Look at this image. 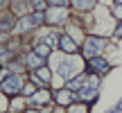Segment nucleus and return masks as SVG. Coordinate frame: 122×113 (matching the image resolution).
<instances>
[{"instance_id": "1", "label": "nucleus", "mask_w": 122, "mask_h": 113, "mask_svg": "<svg viewBox=\"0 0 122 113\" xmlns=\"http://www.w3.org/2000/svg\"><path fill=\"white\" fill-rule=\"evenodd\" d=\"M104 45H106L104 39H95V36H93V39H88L86 43H84V56H86V59L97 56V54L102 52V48H104Z\"/></svg>"}, {"instance_id": "2", "label": "nucleus", "mask_w": 122, "mask_h": 113, "mask_svg": "<svg viewBox=\"0 0 122 113\" xmlns=\"http://www.w3.org/2000/svg\"><path fill=\"white\" fill-rule=\"evenodd\" d=\"M20 86H23V82H20V77H18V75H11V77H7L2 82V93L5 95H16L18 91H20Z\"/></svg>"}, {"instance_id": "3", "label": "nucleus", "mask_w": 122, "mask_h": 113, "mask_svg": "<svg viewBox=\"0 0 122 113\" xmlns=\"http://www.w3.org/2000/svg\"><path fill=\"white\" fill-rule=\"evenodd\" d=\"M45 21H50V23H63V21H66V11H63L61 7H59V9L54 7V9H50V11H48Z\"/></svg>"}, {"instance_id": "4", "label": "nucleus", "mask_w": 122, "mask_h": 113, "mask_svg": "<svg viewBox=\"0 0 122 113\" xmlns=\"http://www.w3.org/2000/svg\"><path fill=\"white\" fill-rule=\"evenodd\" d=\"M88 66H91V68H95L100 75H104L106 70H109V63H106L104 59H100V56H93V59H88Z\"/></svg>"}, {"instance_id": "5", "label": "nucleus", "mask_w": 122, "mask_h": 113, "mask_svg": "<svg viewBox=\"0 0 122 113\" xmlns=\"http://www.w3.org/2000/svg\"><path fill=\"white\" fill-rule=\"evenodd\" d=\"M59 45H61V48L66 50V52H75V50H77V45H75V41L70 39V36H61Z\"/></svg>"}, {"instance_id": "6", "label": "nucleus", "mask_w": 122, "mask_h": 113, "mask_svg": "<svg viewBox=\"0 0 122 113\" xmlns=\"http://www.w3.org/2000/svg\"><path fill=\"white\" fill-rule=\"evenodd\" d=\"M79 97H84V100H93V97H95V86H91V84L81 86V88H79Z\"/></svg>"}, {"instance_id": "7", "label": "nucleus", "mask_w": 122, "mask_h": 113, "mask_svg": "<svg viewBox=\"0 0 122 113\" xmlns=\"http://www.w3.org/2000/svg\"><path fill=\"white\" fill-rule=\"evenodd\" d=\"M43 56H39V54H30V56H27V66H30V68H36V66H41V63H43Z\"/></svg>"}, {"instance_id": "8", "label": "nucleus", "mask_w": 122, "mask_h": 113, "mask_svg": "<svg viewBox=\"0 0 122 113\" xmlns=\"http://www.w3.org/2000/svg\"><path fill=\"white\" fill-rule=\"evenodd\" d=\"M32 25H36V23H34V18H32V16H23V18H20V23H18V27H20L23 32H25V30H30Z\"/></svg>"}, {"instance_id": "9", "label": "nucleus", "mask_w": 122, "mask_h": 113, "mask_svg": "<svg viewBox=\"0 0 122 113\" xmlns=\"http://www.w3.org/2000/svg\"><path fill=\"white\" fill-rule=\"evenodd\" d=\"M70 100H72V91H70V88H68V91H61L57 95V102H61V104H68Z\"/></svg>"}, {"instance_id": "10", "label": "nucleus", "mask_w": 122, "mask_h": 113, "mask_svg": "<svg viewBox=\"0 0 122 113\" xmlns=\"http://www.w3.org/2000/svg\"><path fill=\"white\" fill-rule=\"evenodd\" d=\"M72 5L77 9H91L93 5H95V0H72Z\"/></svg>"}, {"instance_id": "11", "label": "nucleus", "mask_w": 122, "mask_h": 113, "mask_svg": "<svg viewBox=\"0 0 122 113\" xmlns=\"http://www.w3.org/2000/svg\"><path fill=\"white\" fill-rule=\"evenodd\" d=\"M48 50H50V45H48V43H41V45H36V54H39V56H43V59L48 56Z\"/></svg>"}, {"instance_id": "12", "label": "nucleus", "mask_w": 122, "mask_h": 113, "mask_svg": "<svg viewBox=\"0 0 122 113\" xmlns=\"http://www.w3.org/2000/svg\"><path fill=\"white\" fill-rule=\"evenodd\" d=\"M11 27H14V21H11L9 16H5V21H0V30L7 32V30H11Z\"/></svg>"}, {"instance_id": "13", "label": "nucleus", "mask_w": 122, "mask_h": 113, "mask_svg": "<svg viewBox=\"0 0 122 113\" xmlns=\"http://www.w3.org/2000/svg\"><path fill=\"white\" fill-rule=\"evenodd\" d=\"M59 41H61V36H57V34H48L45 43H48V45H59Z\"/></svg>"}, {"instance_id": "14", "label": "nucleus", "mask_w": 122, "mask_h": 113, "mask_svg": "<svg viewBox=\"0 0 122 113\" xmlns=\"http://www.w3.org/2000/svg\"><path fill=\"white\" fill-rule=\"evenodd\" d=\"M32 7H34L36 11H43L45 9V0H32Z\"/></svg>"}, {"instance_id": "15", "label": "nucleus", "mask_w": 122, "mask_h": 113, "mask_svg": "<svg viewBox=\"0 0 122 113\" xmlns=\"http://www.w3.org/2000/svg\"><path fill=\"white\" fill-rule=\"evenodd\" d=\"M32 18H34V23H36V25H41V23H45V14H43V11H36L34 16H32Z\"/></svg>"}, {"instance_id": "16", "label": "nucleus", "mask_w": 122, "mask_h": 113, "mask_svg": "<svg viewBox=\"0 0 122 113\" xmlns=\"http://www.w3.org/2000/svg\"><path fill=\"white\" fill-rule=\"evenodd\" d=\"M9 59H11V54H9L7 50H2V48H0V61H9Z\"/></svg>"}, {"instance_id": "17", "label": "nucleus", "mask_w": 122, "mask_h": 113, "mask_svg": "<svg viewBox=\"0 0 122 113\" xmlns=\"http://www.w3.org/2000/svg\"><path fill=\"white\" fill-rule=\"evenodd\" d=\"M23 93H25V95H34V86H32V84H27V86H25V91H23Z\"/></svg>"}, {"instance_id": "18", "label": "nucleus", "mask_w": 122, "mask_h": 113, "mask_svg": "<svg viewBox=\"0 0 122 113\" xmlns=\"http://www.w3.org/2000/svg\"><path fill=\"white\" fill-rule=\"evenodd\" d=\"M34 100H36V102H48V95H45V93H39Z\"/></svg>"}, {"instance_id": "19", "label": "nucleus", "mask_w": 122, "mask_h": 113, "mask_svg": "<svg viewBox=\"0 0 122 113\" xmlns=\"http://www.w3.org/2000/svg\"><path fill=\"white\" fill-rule=\"evenodd\" d=\"M50 2H52V5H54V7H63V5H66V2H68V0H50Z\"/></svg>"}, {"instance_id": "20", "label": "nucleus", "mask_w": 122, "mask_h": 113, "mask_svg": "<svg viewBox=\"0 0 122 113\" xmlns=\"http://www.w3.org/2000/svg\"><path fill=\"white\" fill-rule=\"evenodd\" d=\"M113 14H115V16H118V18H122V5H118V7L113 9Z\"/></svg>"}, {"instance_id": "21", "label": "nucleus", "mask_w": 122, "mask_h": 113, "mask_svg": "<svg viewBox=\"0 0 122 113\" xmlns=\"http://www.w3.org/2000/svg\"><path fill=\"white\" fill-rule=\"evenodd\" d=\"M7 77H9V70H2V72H0V82H5Z\"/></svg>"}, {"instance_id": "22", "label": "nucleus", "mask_w": 122, "mask_h": 113, "mask_svg": "<svg viewBox=\"0 0 122 113\" xmlns=\"http://www.w3.org/2000/svg\"><path fill=\"white\" fill-rule=\"evenodd\" d=\"M115 36H122V25L118 27V30H115Z\"/></svg>"}, {"instance_id": "23", "label": "nucleus", "mask_w": 122, "mask_h": 113, "mask_svg": "<svg viewBox=\"0 0 122 113\" xmlns=\"http://www.w3.org/2000/svg\"><path fill=\"white\" fill-rule=\"evenodd\" d=\"M115 2H118V5H122V0H115Z\"/></svg>"}, {"instance_id": "24", "label": "nucleus", "mask_w": 122, "mask_h": 113, "mask_svg": "<svg viewBox=\"0 0 122 113\" xmlns=\"http://www.w3.org/2000/svg\"><path fill=\"white\" fill-rule=\"evenodd\" d=\"M27 113H39V111H27Z\"/></svg>"}]
</instances>
